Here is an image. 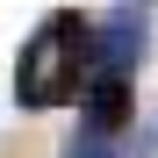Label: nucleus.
<instances>
[{
	"label": "nucleus",
	"mask_w": 158,
	"mask_h": 158,
	"mask_svg": "<svg viewBox=\"0 0 158 158\" xmlns=\"http://www.w3.org/2000/svg\"><path fill=\"white\" fill-rule=\"evenodd\" d=\"M94 86V15L79 7H50L29 43H22L15 58V108H79V94Z\"/></svg>",
	"instance_id": "obj_1"
},
{
	"label": "nucleus",
	"mask_w": 158,
	"mask_h": 158,
	"mask_svg": "<svg viewBox=\"0 0 158 158\" xmlns=\"http://www.w3.org/2000/svg\"><path fill=\"white\" fill-rule=\"evenodd\" d=\"M151 65V15L144 7H115L108 22H94V72L137 79Z\"/></svg>",
	"instance_id": "obj_2"
},
{
	"label": "nucleus",
	"mask_w": 158,
	"mask_h": 158,
	"mask_svg": "<svg viewBox=\"0 0 158 158\" xmlns=\"http://www.w3.org/2000/svg\"><path fill=\"white\" fill-rule=\"evenodd\" d=\"M79 129H94V137L122 144L129 129H137V86L115 72H94V86L79 94Z\"/></svg>",
	"instance_id": "obj_3"
},
{
	"label": "nucleus",
	"mask_w": 158,
	"mask_h": 158,
	"mask_svg": "<svg viewBox=\"0 0 158 158\" xmlns=\"http://www.w3.org/2000/svg\"><path fill=\"white\" fill-rule=\"evenodd\" d=\"M58 158H122V151H115L108 137H94V129H72V137H65V151H58Z\"/></svg>",
	"instance_id": "obj_4"
},
{
	"label": "nucleus",
	"mask_w": 158,
	"mask_h": 158,
	"mask_svg": "<svg viewBox=\"0 0 158 158\" xmlns=\"http://www.w3.org/2000/svg\"><path fill=\"white\" fill-rule=\"evenodd\" d=\"M122 158H158V115L137 129V137H129V151H122Z\"/></svg>",
	"instance_id": "obj_5"
},
{
	"label": "nucleus",
	"mask_w": 158,
	"mask_h": 158,
	"mask_svg": "<svg viewBox=\"0 0 158 158\" xmlns=\"http://www.w3.org/2000/svg\"><path fill=\"white\" fill-rule=\"evenodd\" d=\"M122 7H151V0H122Z\"/></svg>",
	"instance_id": "obj_6"
}]
</instances>
